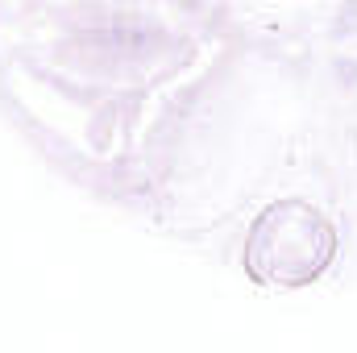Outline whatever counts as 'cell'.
I'll return each instance as SVG.
<instances>
[{
    "mask_svg": "<svg viewBox=\"0 0 357 353\" xmlns=\"http://www.w3.org/2000/svg\"><path fill=\"white\" fill-rule=\"evenodd\" d=\"M270 225H278L282 237H266L262 229H254L250 241V262L262 278L274 283H303L307 274H316L333 254V233L316 212H303L299 229H287V208H270Z\"/></svg>",
    "mask_w": 357,
    "mask_h": 353,
    "instance_id": "1",
    "label": "cell"
}]
</instances>
